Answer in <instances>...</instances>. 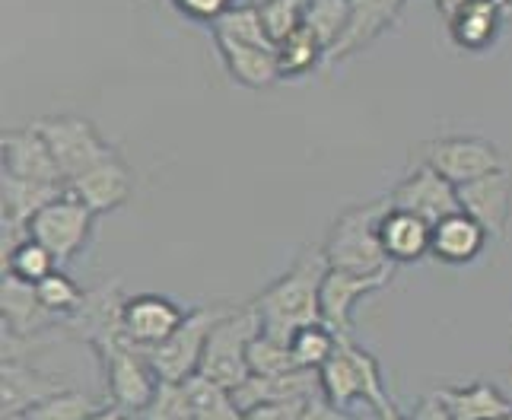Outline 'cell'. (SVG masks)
I'll use <instances>...</instances> for the list:
<instances>
[{
	"instance_id": "2",
	"label": "cell",
	"mask_w": 512,
	"mask_h": 420,
	"mask_svg": "<svg viewBox=\"0 0 512 420\" xmlns=\"http://www.w3.org/2000/svg\"><path fill=\"white\" fill-rule=\"evenodd\" d=\"M388 210H392L388 195L379 201L344 210V214L331 223L328 239L322 245L328 265L338 271H353V274L395 271V265L388 261V255L382 249V239H379V226Z\"/></svg>"
},
{
	"instance_id": "35",
	"label": "cell",
	"mask_w": 512,
	"mask_h": 420,
	"mask_svg": "<svg viewBox=\"0 0 512 420\" xmlns=\"http://www.w3.org/2000/svg\"><path fill=\"white\" fill-rule=\"evenodd\" d=\"M172 4H175V10H179V13H185L188 20L214 26L229 7H236V0H172Z\"/></svg>"
},
{
	"instance_id": "15",
	"label": "cell",
	"mask_w": 512,
	"mask_h": 420,
	"mask_svg": "<svg viewBox=\"0 0 512 420\" xmlns=\"http://www.w3.org/2000/svg\"><path fill=\"white\" fill-rule=\"evenodd\" d=\"M408 0H350V23L347 32L341 35V42L328 51L325 64L344 61L350 55H357L366 45H373L385 29H392L401 16V7Z\"/></svg>"
},
{
	"instance_id": "5",
	"label": "cell",
	"mask_w": 512,
	"mask_h": 420,
	"mask_svg": "<svg viewBox=\"0 0 512 420\" xmlns=\"http://www.w3.org/2000/svg\"><path fill=\"white\" fill-rule=\"evenodd\" d=\"M226 312H233L229 303H214V306H198L185 315V322L175 328V335L163 341L160 347L147 350V360L160 376V382H185L201 370L204 347L214 325L223 319Z\"/></svg>"
},
{
	"instance_id": "23",
	"label": "cell",
	"mask_w": 512,
	"mask_h": 420,
	"mask_svg": "<svg viewBox=\"0 0 512 420\" xmlns=\"http://www.w3.org/2000/svg\"><path fill=\"white\" fill-rule=\"evenodd\" d=\"M449 408L452 420H503L512 411V401L490 382L452 385L436 392Z\"/></svg>"
},
{
	"instance_id": "1",
	"label": "cell",
	"mask_w": 512,
	"mask_h": 420,
	"mask_svg": "<svg viewBox=\"0 0 512 420\" xmlns=\"http://www.w3.org/2000/svg\"><path fill=\"white\" fill-rule=\"evenodd\" d=\"M328 258L322 249H306L287 274H280L271 287L255 296L261 315V331L268 338L290 344L299 328L322 322V280L328 274Z\"/></svg>"
},
{
	"instance_id": "3",
	"label": "cell",
	"mask_w": 512,
	"mask_h": 420,
	"mask_svg": "<svg viewBox=\"0 0 512 420\" xmlns=\"http://www.w3.org/2000/svg\"><path fill=\"white\" fill-rule=\"evenodd\" d=\"M258 335H261V315H258L255 303L233 306V312H226L214 325V331H210L198 373L214 379L229 392L239 389V385L252 376L249 347Z\"/></svg>"
},
{
	"instance_id": "18",
	"label": "cell",
	"mask_w": 512,
	"mask_h": 420,
	"mask_svg": "<svg viewBox=\"0 0 512 420\" xmlns=\"http://www.w3.org/2000/svg\"><path fill=\"white\" fill-rule=\"evenodd\" d=\"M58 392H64L58 379L32 370L23 360H4V370H0V411H4V420L23 417L29 408Z\"/></svg>"
},
{
	"instance_id": "45",
	"label": "cell",
	"mask_w": 512,
	"mask_h": 420,
	"mask_svg": "<svg viewBox=\"0 0 512 420\" xmlns=\"http://www.w3.org/2000/svg\"><path fill=\"white\" fill-rule=\"evenodd\" d=\"M7 420H20V417H7Z\"/></svg>"
},
{
	"instance_id": "34",
	"label": "cell",
	"mask_w": 512,
	"mask_h": 420,
	"mask_svg": "<svg viewBox=\"0 0 512 420\" xmlns=\"http://www.w3.org/2000/svg\"><path fill=\"white\" fill-rule=\"evenodd\" d=\"M140 420H194L185 382H160V392L140 411Z\"/></svg>"
},
{
	"instance_id": "16",
	"label": "cell",
	"mask_w": 512,
	"mask_h": 420,
	"mask_svg": "<svg viewBox=\"0 0 512 420\" xmlns=\"http://www.w3.org/2000/svg\"><path fill=\"white\" fill-rule=\"evenodd\" d=\"M67 191L74 195L80 204H86L93 210V214H109V210L121 207L134 191V179L128 166L112 156V160H105L93 169H86L83 175L67 182Z\"/></svg>"
},
{
	"instance_id": "4",
	"label": "cell",
	"mask_w": 512,
	"mask_h": 420,
	"mask_svg": "<svg viewBox=\"0 0 512 420\" xmlns=\"http://www.w3.org/2000/svg\"><path fill=\"white\" fill-rule=\"evenodd\" d=\"M319 382H322V395L344 411L350 405H357V401H366L373 411L392 405V398L385 395L376 357L369 350L357 347L350 338L338 341L334 357L319 370Z\"/></svg>"
},
{
	"instance_id": "33",
	"label": "cell",
	"mask_w": 512,
	"mask_h": 420,
	"mask_svg": "<svg viewBox=\"0 0 512 420\" xmlns=\"http://www.w3.org/2000/svg\"><path fill=\"white\" fill-rule=\"evenodd\" d=\"M249 370L255 376H284V373H293L299 370L296 360H293V350L290 344H280L274 338H268L261 331V335L252 341L249 347Z\"/></svg>"
},
{
	"instance_id": "26",
	"label": "cell",
	"mask_w": 512,
	"mask_h": 420,
	"mask_svg": "<svg viewBox=\"0 0 512 420\" xmlns=\"http://www.w3.org/2000/svg\"><path fill=\"white\" fill-rule=\"evenodd\" d=\"M55 268H58V261L51 258L45 245H39L32 236L4 249V274H10L16 280H26V284H39V280L48 277Z\"/></svg>"
},
{
	"instance_id": "14",
	"label": "cell",
	"mask_w": 512,
	"mask_h": 420,
	"mask_svg": "<svg viewBox=\"0 0 512 420\" xmlns=\"http://www.w3.org/2000/svg\"><path fill=\"white\" fill-rule=\"evenodd\" d=\"M458 201L468 217L478 220L490 236H503L512 214V175L497 169L458 188Z\"/></svg>"
},
{
	"instance_id": "9",
	"label": "cell",
	"mask_w": 512,
	"mask_h": 420,
	"mask_svg": "<svg viewBox=\"0 0 512 420\" xmlns=\"http://www.w3.org/2000/svg\"><path fill=\"white\" fill-rule=\"evenodd\" d=\"M423 163H430L443 179L462 188L481 175L503 169L500 150L484 137H443L423 147Z\"/></svg>"
},
{
	"instance_id": "27",
	"label": "cell",
	"mask_w": 512,
	"mask_h": 420,
	"mask_svg": "<svg viewBox=\"0 0 512 420\" xmlns=\"http://www.w3.org/2000/svg\"><path fill=\"white\" fill-rule=\"evenodd\" d=\"M210 29H214V35H220V39H229V42L274 48V42L268 39V32H264L261 10L255 4H236V7H229Z\"/></svg>"
},
{
	"instance_id": "42",
	"label": "cell",
	"mask_w": 512,
	"mask_h": 420,
	"mask_svg": "<svg viewBox=\"0 0 512 420\" xmlns=\"http://www.w3.org/2000/svg\"><path fill=\"white\" fill-rule=\"evenodd\" d=\"M245 4H255V7H261V4H268V0H245Z\"/></svg>"
},
{
	"instance_id": "36",
	"label": "cell",
	"mask_w": 512,
	"mask_h": 420,
	"mask_svg": "<svg viewBox=\"0 0 512 420\" xmlns=\"http://www.w3.org/2000/svg\"><path fill=\"white\" fill-rule=\"evenodd\" d=\"M306 401H268L252 411H245V420H299Z\"/></svg>"
},
{
	"instance_id": "17",
	"label": "cell",
	"mask_w": 512,
	"mask_h": 420,
	"mask_svg": "<svg viewBox=\"0 0 512 420\" xmlns=\"http://www.w3.org/2000/svg\"><path fill=\"white\" fill-rule=\"evenodd\" d=\"M0 309H4V335L13 338H39L55 328V322H64L42 306L35 284L10 274H4V287H0Z\"/></svg>"
},
{
	"instance_id": "28",
	"label": "cell",
	"mask_w": 512,
	"mask_h": 420,
	"mask_svg": "<svg viewBox=\"0 0 512 420\" xmlns=\"http://www.w3.org/2000/svg\"><path fill=\"white\" fill-rule=\"evenodd\" d=\"M338 341H341V335H334L325 322L299 328L290 341L296 366L299 370H322V366L334 357V350H338Z\"/></svg>"
},
{
	"instance_id": "30",
	"label": "cell",
	"mask_w": 512,
	"mask_h": 420,
	"mask_svg": "<svg viewBox=\"0 0 512 420\" xmlns=\"http://www.w3.org/2000/svg\"><path fill=\"white\" fill-rule=\"evenodd\" d=\"M35 293H39L42 306L51 315H58V319L74 315L83 306V300H86V293L80 290L77 280L70 277V274H64L61 268H55L48 277H42L39 284H35Z\"/></svg>"
},
{
	"instance_id": "10",
	"label": "cell",
	"mask_w": 512,
	"mask_h": 420,
	"mask_svg": "<svg viewBox=\"0 0 512 420\" xmlns=\"http://www.w3.org/2000/svg\"><path fill=\"white\" fill-rule=\"evenodd\" d=\"M388 201H392L395 210H408V214L427 220L430 226L462 210L458 188L449 179H443L430 163H420L417 169L404 175L392 195H388Z\"/></svg>"
},
{
	"instance_id": "43",
	"label": "cell",
	"mask_w": 512,
	"mask_h": 420,
	"mask_svg": "<svg viewBox=\"0 0 512 420\" xmlns=\"http://www.w3.org/2000/svg\"><path fill=\"white\" fill-rule=\"evenodd\" d=\"M134 4H150V0H134Z\"/></svg>"
},
{
	"instance_id": "11",
	"label": "cell",
	"mask_w": 512,
	"mask_h": 420,
	"mask_svg": "<svg viewBox=\"0 0 512 420\" xmlns=\"http://www.w3.org/2000/svg\"><path fill=\"white\" fill-rule=\"evenodd\" d=\"M185 315L179 303H172L169 296L160 293H140L125 300V312H121V325H125V335L134 347L147 350L160 347L175 335V328L185 322Z\"/></svg>"
},
{
	"instance_id": "12",
	"label": "cell",
	"mask_w": 512,
	"mask_h": 420,
	"mask_svg": "<svg viewBox=\"0 0 512 420\" xmlns=\"http://www.w3.org/2000/svg\"><path fill=\"white\" fill-rule=\"evenodd\" d=\"M395 271L388 274H353V271H338L328 268L322 280V322L334 331V335L350 338V319L353 309L360 300H366L369 293L382 290Z\"/></svg>"
},
{
	"instance_id": "44",
	"label": "cell",
	"mask_w": 512,
	"mask_h": 420,
	"mask_svg": "<svg viewBox=\"0 0 512 420\" xmlns=\"http://www.w3.org/2000/svg\"><path fill=\"white\" fill-rule=\"evenodd\" d=\"M503 420H512V411H509V414H506V417H503Z\"/></svg>"
},
{
	"instance_id": "40",
	"label": "cell",
	"mask_w": 512,
	"mask_h": 420,
	"mask_svg": "<svg viewBox=\"0 0 512 420\" xmlns=\"http://www.w3.org/2000/svg\"><path fill=\"white\" fill-rule=\"evenodd\" d=\"M471 4H478V0H436V7H439V13H443V20H452L458 10H465Z\"/></svg>"
},
{
	"instance_id": "8",
	"label": "cell",
	"mask_w": 512,
	"mask_h": 420,
	"mask_svg": "<svg viewBox=\"0 0 512 420\" xmlns=\"http://www.w3.org/2000/svg\"><path fill=\"white\" fill-rule=\"evenodd\" d=\"M102 370L109 382L112 405L140 414L160 392V376L150 366L147 354L131 341H121L109 350H102Z\"/></svg>"
},
{
	"instance_id": "13",
	"label": "cell",
	"mask_w": 512,
	"mask_h": 420,
	"mask_svg": "<svg viewBox=\"0 0 512 420\" xmlns=\"http://www.w3.org/2000/svg\"><path fill=\"white\" fill-rule=\"evenodd\" d=\"M0 156H4V172L26 182H45V185H67L64 175L51 156L45 137L29 128H13L0 134Z\"/></svg>"
},
{
	"instance_id": "7",
	"label": "cell",
	"mask_w": 512,
	"mask_h": 420,
	"mask_svg": "<svg viewBox=\"0 0 512 420\" xmlns=\"http://www.w3.org/2000/svg\"><path fill=\"white\" fill-rule=\"evenodd\" d=\"M93 217L96 214L90 207L80 204L70 191H64L58 201H51L45 210H39V214L32 217L26 233L39 245H45L61 268L86 249V242H90V233H93Z\"/></svg>"
},
{
	"instance_id": "19",
	"label": "cell",
	"mask_w": 512,
	"mask_h": 420,
	"mask_svg": "<svg viewBox=\"0 0 512 420\" xmlns=\"http://www.w3.org/2000/svg\"><path fill=\"white\" fill-rule=\"evenodd\" d=\"M512 13V0H478L446 20L449 39L465 51H484L497 42L503 20Z\"/></svg>"
},
{
	"instance_id": "37",
	"label": "cell",
	"mask_w": 512,
	"mask_h": 420,
	"mask_svg": "<svg viewBox=\"0 0 512 420\" xmlns=\"http://www.w3.org/2000/svg\"><path fill=\"white\" fill-rule=\"evenodd\" d=\"M299 420H353V417L344 408L331 405L325 395H315V398L306 401V408H303V414H299Z\"/></svg>"
},
{
	"instance_id": "29",
	"label": "cell",
	"mask_w": 512,
	"mask_h": 420,
	"mask_svg": "<svg viewBox=\"0 0 512 420\" xmlns=\"http://www.w3.org/2000/svg\"><path fill=\"white\" fill-rule=\"evenodd\" d=\"M350 23V0H309L306 4V20L303 26L312 29V35L331 51L341 42Z\"/></svg>"
},
{
	"instance_id": "6",
	"label": "cell",
	"mask_w": 512,
	"mask_h": 420,
	"mask_svg": "<svg viewBox=\"0 0 512 420\" xmlns=\"http://www.w3.org/2000/svg\"><path fill=\"white\" fill-rule=\"evenodd\" d=\"M35 131L45 137V144L55 156V163L64 175V182L77 179L86 169H93L105 160L118 156L109 144L102 140V134L93 128V121H86L80 115H48L32 121Z\"/></svg>"
},
{
	"instance_id": "41",
	"label": "cell",
	"mask_w": 512,
	"mask_h": 420,
	"mask_svg": "<svg viewBox=\"0 0 512 420\" xmlns=\"http://www.w3.org/2000/svg\"><path fill=\"white\" fill-rule=\"evenodd\" d=\"M373 420H408V417H401V411L395 405H388L382 411H373Z\"/></svg>"
},
{
	"instance_id": "21",
	"label": "cell",
	"mask_w": 512,
	"mask_h": 420,
	"mask_svg": "<svg viewBox=\"0 0 512 420\" xmlns=\"http://www.w3.org/2000/svg\"><path fill=\"white\" fill-rule=\"evenodd\" d=\"M487 239H490V233L484 226L474 217H468L465 210H458V214L439 220L433 226L430 255L446 261V265H468V261H474L484 252Z\"/></svg>"
},
{
	"instance_id": "38",
	"label": "cell",
	"mask_w": 512,
	"mask_h": 420,
	"mask_svg": "<svg viewBox=\"0 0 512 420\" xmlns=\"http://www.w3.org/2000/svg\"><path fill=\"white\" fill-rule=\"evenodd\" d=\"M411 420H452L449 408L443 405V398H439L436 392L433 395H423L417 401V408H414V417Z\"/></svg>"
},
{
	"instance_id": "39",
	"label": "cell",
	"mask_w": 512,
	"mask_h": 420,
	"mask_svg": "<svg viewBox=\"0 0 512 420\" xmlns=\"http://www.w3.org/2000/svg\"><path fill=\"white\" fill-rule=\"evenodd\" d=\"M90 420H131V411L118 408V405H102L99 411L90 414Z\"/></svg>"
},
{
	"instance_id": "25",
	"label": "cell",
	"mask_w": 512,
	"mask_h": 420,
	"mask_svg": "<svg viewBox=\"0 0 512 420\" xmlns=\"http://www.w3.org/2000/svg\"><path fill=\"white\" fill-rule=\"evenodd\" d=\"M328 58L325 45L315 39L312 29H296L287 42L277 45V61H280V77L290 80V77H303L309 70H315L322 61Z\"/></svg>"
},
{
	"instance_id": "20",
	"label": "cell",
	"mask_w": 512,
	"mask_h": 420,
	"mask_svg": "<svg viewBox=\"0 0 512 420\" xmlns=\"http://www.w3.org/2000/svg\"><path fill=\"white\" fill-rule=\"evenodd\" d=\"M220 58L239 86L245 90H268L280 77V61H277V48H258V45H242V42H229L214 35Z\"/></svg>"
},
{
	"instance_id": "22",
	"label": "cell",
	"mask_w": 512,
	"mask_h": 420,
	"mask_svg": "<svg viewBox=\"0 0 512 420\" xmlns=\"http://www.w3.org/2000/svg\"><path fill=\"white\" fill-rule=\"evenodd\" d=\"M379 239H382V249L392 265H411V261H420L423 255H430L433 226L427 220L408 214V210L392 207L382 217Z\"/></svg>"
},
{
	"instance_id": "32",
	"label": "cell",
	"mask_w": 512,
	"mask_h": 420,
	"mask_svg": "<svg viewBox=\"0 0 512 420\" xmlns=\"http://www.w3.org/2000/svg\"><path fill=\"white\" fill-rule=\"evenodd\" d=\"M306 4H309V0H268V4L258 7L264 32H268V39L274 42V48L280 42H287L296 29H303Z\"/></svg>"
},
{
	"instance_id": "31",
	"label": "cell",
	"mask_w": 512,
	"mask_h": 420,
	"mask_svg": "<svg viewBox=\"0 0 512 420\" xmlns=\"http://www.w3.org/2000/svg\"><path fill=\"white\" fill-rule=\"evenodd\" d=\"M102 405L96 398L83 395V392H58L45 401H39L35 408H29L20 420H90L93 411H99Z\"/></svg>"
},
{
	"instance_id": "24",
	"label": "cell",
	"mask_w": 512,
	"mask_h": 420,
	"mask_svg": "<svg viewBox=\"0 0 512 420\" xmlns=\"http://www.w3.org/2000/svg\"><path fill=\"white\" fill-rule=\"evenodd\" d=\"M185 392L194 420H245V411L236 405L233 392L217 385L214 379L194 373L191 379H185Z\"/></svg>"
}]
</instances>
